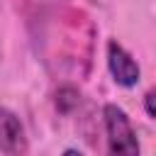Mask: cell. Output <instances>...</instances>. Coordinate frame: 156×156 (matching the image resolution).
<instances>
[{"mask_svg": "<svg viewBox=\"0 0 156 156\" xmlns=\"http://www.w3.org/2000/svg\"><path fill=\"white\" fill-rule=\"evenodd\" d=\"M102 119H105V132H107V151L110 156H139V139L136 132L127 117V112L117 105H105L102 110Z\"/></svg>", "mask_w": 156, "mask_h": 156, "instance_id": "cell-1", "label": "cell"}, {"mask_svg": "<svg viewBox=\"0 0 156 156\" xmlns=\"http://www.w3.org/2000/svg\"><path fill=\"white\" fill-rule=\"evenodd\" d=\"M107 68H110L115 83L122 85V88H134V85L139 83V76H141L139 63H136L134 56H132L122 44H117L115 39L107 41Z\"/></svg>", "mask_w": 156, "mask_h": 156, "instance_id": "cell-2", "label": "cell"}, {"mask_svg": "<svg viewBox=\"0 0 156 156\" xmlns=\"http://www.w3.org/2000/svg\"><path fill=\"white\" fill-rule=\"evenodd\" d=\"M29 149L24 127L10 107H0V151L5 156H24Z\"/></svg>", "mask_w": 156, "mask_h": 156, "instance_id": "cell-3", "label": "cell"}, {"mask_svg": "<svg viewBox=\"0 0 156 156\" xmlns=\"http://www.w3.org/2000/svg\"><path fill=\"white\" fill-rule=\"evenodd\" d=\"M78 100H80V93L73 85H61L56 90V110L63 112V115L73 112V107L78 105Z\"/></svg>", "mask_w": 156, "mask_h": 156, "instance_id": "cell-4", "label": "cell"}, {"mask_svg": "<svg viewBox=\"0 0 156 156\" xmlns=\"http://www.w3.org/2000/svg\"><path fill=\"white\" fill-rule=\"evenodd\" d=\"M144 110H146L149 117L156 119V88L146 90V95H144Z\"/></svg>", "mask_w": 156, "mask_h": 156, "instance_id": "cell-5", "label": "cell"}, {"mask_svg": "<svg viewBox=\"0 0 156 156\" xmlns=\"http://www.w3.org/2000/svg\"><path fill=\"white\" fill-rule=\"evenodd\" d=\"M63 156H83V154H80L78 149H66V151H63Z\"/></svg>", "mask_w": 156, "mask_h": 156, "instance_id": "cell-6", "label": "cell"}]
</instances>
